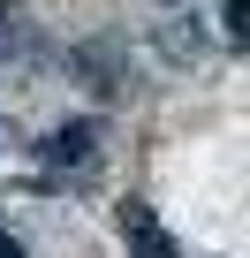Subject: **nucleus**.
<instances>
[{
	"instance_id": "nucleus-3",
	"label": "nucleus",
	"mask_w": 250,
	"mask_h": 258,
	"mask_svg": "<svg viewBox=\"0 0 250 258\" xmlns=\"http://www.w3.org/2000/svg\"><path fill=\"white\" fill-rule=\"evenodd\" d=\"M16 31H23V16H16V8H0V38H16Z\"/></svg>"
},
{
	"instance_id": "nucleus-4",
	"label": "nucleus",
	"mask_w": 250,
	"mask_h": 258,
	"mask_svg": "<svg viewBox=\"0 0 250 258\" xmlns=\"http://www.w3.org/2000/svg\"><path fill=\"white\" fill-rule=\"evenodd\" d=\"M0 258H23V243H16V235H0Z\"/></svg>"
},
{
	"instance_id": "nucleus-2",
	"label": "nucleus",
	"mask_w": 250,
	"mask_h": 258,
	"mask_svg": "<svg viewBox=\"0 0 250 258\" xmlns=\"http://www.w3.org/2000/svg\"><path fill=\"white\" fill-rule=\"evenodd\" d=\"M121 235L137 243V258H175V243L159 235V220H152L144 205H121Z\"/></svg>"
},
{
	"instance_id": "nucleus-1",
	"label": "nucleus",
	"mask_w": 250,
	"mask_h": 258,
	"mask_svg": "<svg viewBox=\"0 0 250 258\" xmlns=\"http://www.w3.org/2000/svg\"><path fill=\"white\" fill-rule=\"evenodd\" d=\"M91 152H99V121H61L46 137V160H61V167H84Z\"/></svg>"
}]
</instances>
